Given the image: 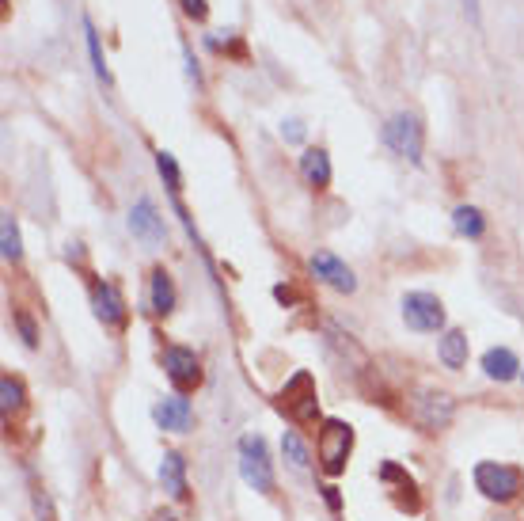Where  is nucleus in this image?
Masks as SVG:
<instances>
[{
    "instance_id": "aec40b11",
    "label": "nucleus",
    "mask_w": 524,
    "mask_h": 521,
    "mask_svg": "<svg viewBox=\"0 0 524 521\" xmlns=\"http://www.w3.org/2000/svg\"><path fill=\"white\" fill-rule=\"evenodd\" d=\"M452 229L460 232V236H468V240H479L487 232V217H483V210H475V206H456L452 210Z\"/></svg>"
},
{
    "instance_id": "412c9836",
    "label": "nucleus",
    "mask_w": 524,
    "mask_h": 521,
    "mask_svg": "<svg viewBox=\"0 0 524 521\" xmlns=\"http://www.w3.org/2000/svg\"><path fill=\"white\" fill-rule=\"evenodd\" d=\"M0 255H4V263H19V255H23V244H19V225L12 213H4L0 217Z\"/></svg>"
},
{
    "instance_id": "ddd939ff",
    "label": "nucleus",
    "mask_w": 524,
    "mask_h": 521,
    "mask_svg": "<svg viewBox=\"0 0 524 521\" xmlns=\"http://www.w3.org/2000/svg\"><path fill=\"white\" fill-rule=\"evenodd\" d=\"M152 419L164 426V430H187V426H190V404H187V396H179V392L164 396L160 404L152 407Z\"/></svg>"
},
{
    "instance_id": "6e6552de",
    "label": "nucleus",
    "mask_w": 524,
    "mask_h": 521,
    "mask_svg": "<svg viewBox=\"0 0 524 521\" xmlns=\"http://www.w3.org/2000/svg\"><path fill=\"white\" fill-rule=\"evenodd\" d=\"M130 232L141 240V244H149V248H160V244H164L168 229H164L160 210L152 206V198H137L130 206Z\"/></svg>"
},
{
    "instance_id": "39448f33",
    "label": "nucleus",
    "mask_w": 524,
    "mask_h": 521,
    "mask_svg": "<svg viewBox=\"0 0 524 521\" xmlns=\"http://www.w3.org/2000/svg\"><path fill=\"white\" fill-rule=\"evenodd\" d=\"M475 487L494 502L517 499V495H521V468H513V464H498V461L475 464Z\"/></svg>"
},
{
    "instance_id": "393cba45",
    "label": "nucleus",
    "mask_w": 524,
    "mask_h": 521,
    "mask_svg": "<svg viewBox=\"0 0 524 521\" xmlns=\"http://www.w3.org/2000/svg\"><path fill=\"white\" fill-rule=\"evenodd\" d=\"M179 4H183V12H187L194 23H202L209 16V4H206V0H179Z\"/></svg>"
},
{
    "instance_id": "dca6fc26",
    "label": "nucleus",
    "mask_w": 524,
    "mask_h": 521,
    "mask_svg": "<svg viewBox=\"0 0 524 521\" xmlns=\"http://www.w3.org/2000/svg\"><path fill=\"white\" fill-rule=\"evenodd\" d=\"M149 301H152V312L156 316H168L175 312V282H171V274L164 267H156L149 278Z\"/></svg>"
},
{
    "instance_id": "f03ea898",
    "label": "nucleus",
    "mask_w": 524,
    "mask_h": 521,
    "mask_svg": "<svg viewBox=\"0 0 524 521\" xmlns=\"http://www.w3.org/2000/svg\"><path fill=\"white\" fill-rule=\"evenodd\" d=\"M452 415H456V400L449 392H441V388H426V392H418L411 400V423L418 430H426V434L445 430L452 423Z\"/></svg>"
},
{
    "instance_id": "9b49d317",
    "label": "nucleus",
    "mask_w": 524,
    "mask_h": 521,
    "mask_svg": "<svg viewBox=\"0 0 524 521\" xmlns=\"http://www.w3.org/2000/svg\"><path fill=\"white\" fill-rule=\"evenodd\" d=\"M92 312L107 328H122L126 324V297L118 293L114 282H92Z\"/></svg>"
},
{
    "instance_id": "bb28decb",
    "label": "nucleus",
    "mask_w": 524,
    "mask_h": 521,
    "mask_svg": "<svg viewBox=\"0 0 524 521\" xmlns=\"http://www.w3.org/2000/svg\"><path fill=\"white\" fill-rule=\"evenodd\" d=\"M183 58H187V77L194 80V84H202V69H198V61L190 54V46H183Z\"/></svg>"
},
{
    "instance_id": "f8f14e48",
    "label": "nucleus",
    "mask_w": 524,
    "mask_h": 521,
    "mask_svg": "<svg viewBox=\"0 0 524 521\" xmlns=\"http://www.w3.org/2000/svg\"><path fill=\"white\" fill-rule=\"evenodd\" d=\"M300 179L312 187V191H327L331 187V156L327 149H304L300 153Z\"/></svg>"
},
{
    "instance_id": "5701e85b",
    "label": "nucleus",
    "mask_w": 524,
    "mask_h": 521,
    "mask_svg": "<svg viewBox=\"0 0 524 521\" xmlns=\"http://www.w3.org/2000/svg\"><path fill=\"white\" fill-rule=\"evenodd\" d=\"M156 168H160V175H164L168 191L179 194V187H183V172H179V164H175V156H171L168 149H160V153H156Z\"/></svg>"
},
{
    "instance_id": "7ed1b4c3",
    "label": "nucleus",
    "mask_w": 524,
    "mask_h": 521,
    "mask_svg": "<svg viewBox=\"0 0 524 521\" xmlns=\"http://www.w3.org/2000/svg\"><path fill=\"white\" fill-rule=\"evenodd\" d=\"M422 122L418 115H407V111H399L384 122V145L392 149L395 156H403V160H411V164H422Z\"/></svg>"
},
{
    "instance_id": "6ab92c4d",
    "label": "nucleus",
    "mask_w": 524,
    "mask_h": 521,
    "mask_svg": "<svg viewBox=\"0 0 524 521\" xmlns=\"http://www.w3.org/2000/svg\"><path fill=\"white\" fill-rule=\"evenodd\" d=\"M281 457H285V464L293 468V472H308V464H312V453H308V445L300 442V434L297 430H285L281 434Z\"/></svg>"
},
{
    "instance_id": "4468645a",
    "label": "nucleus",
    "mask_w": 524,
    "mask_h": 521,
    "mask_svg": "<svg viewBox=\"0 0 524 521\" xmlns=\"http://www.w3.org/2000/svg\"><path fill=\"white\" fill-rule=\"evenodd\" d=\"M160 483H164V491H168L171 499H187V461H183V453H164V461H160Z\"/></svg>"
},
{
    "instance_id": "1a4fd4ad",
    "label": "nucleus",
    "mask_w": 524,
    "mask_h": 521,
    "mask_svg": "<svg viewBox=\"0 0 524 521\" xmlns=\"http://www.w3.org/2000/svg\"><path fill=\"white\" fill-rule=\"evenodd\" d=\"M308 267H312V274H316L323 286H331V290H338V293H354L357 290L354 271H350L338 255H331V251H316V255L308 259Z\"/></svg>"
},
{
    "instance_id": "423d86ee",
    "label": "nucleus",
    "mask_w": 524,
    "mask_h": 521,
    "mask_svg": "<svg viewBox=\"0 0 524 521\" xmlns=\"http://www.w3.org/2000/svg\"><path fill=\"white\" fill-rule=\"evenodd\" d=\"M281 407L297 419V423H312L319 415V400H316V381L312 373H293V381L281 388Z\"/></svg>"
},
{
    "instance_id": "2eb2a0df",
    "label": "nucleus",
    "mask_w": 524,
    "mask_h": 521,
    "mask_svg": "<svg viewBox=\"0 0 524 521\" xmlns=\"http://www.w3.org/2000/svg\"><path fill=\"white\" fill-rule=\"evenodd\" d=\"M483 369H487L490 381H513L517 377V369H521V362H517V354L509 347H490L487 354H483Z\"/></svg>"
},
{
    "instance_id": "a878e982",
    "label": "nucleus",
    "mask_w": 524,
    "mask_h": 521,
    "mask_svg": "<svg viewBox=\"0 0 524 521\" xmlns=\"http://www.w3.org/2000/svg\"><path fill=\"white\" fill-rule=\"evenodd\" d=\"M281 137H285V141H293V145H297V141H304V122H300V118L281 122Z\"/></svg>"
},
{
    "instance_id": "b1692460",
    "label": "nucleus",
    "mask_w": 524,
    "mask_h": 521,
    "mask_svg": "<svg viewBox=\"0 0 524 521\" xmlns=\"http://www.w3.org/2000/svg\"><path fill=\"white\" fill-rule=\"evenodd\" d=\"M16 328H19V335H23V343H27V347H38V328H35V320H31L27 312H16Z\"/></svg>"
},
{
    "instance_id": "4be33fe9",
    "label": "nucleus",
    "mask_w": 524,
    "mask_h": 521,
    "mask_svg": "<svg viewBox=\"0 0 524 521\" xmlns=\"http://www.w3.org/2000/svg\"><path fill=\"white\" fill-rule=\"evenodd\" d=\"M0 407H4V415H12V411L23 407V385H19L12 373L0 377Z\"/></svg>"
},
{
    "instance_id": "20e7f679",
    "label": "nucleus",
    "mask_w": 524,
    "mask_h": 521,
    "mask_svg": "<svg viewBox=\"0 0 524 521\" xmlns=\"http://www.w3.org/2000/svg\"><path fill=\"white\" fill-rule=\"evenodd\" d=\"M240 476L247 487H255L262 495L274 491V468H270V453H266V442L259 434L240 438Z\"/></svg>"
},
{
    "instance_id": "f257e3e1",
    "label": "nucleus",
    "mask_w": 524,
    "mask_h": 521,
    "mask_svg": "<svg viewBox=\"0 0 524 521\" xmlns=\"http://www.w3.org/2000/svg\"><path fill=\"white\" fill-rule=\"evenodd\" d=\"M350 449H354V430L342 419H323V430H319V464L327 476H342L346 472V461H350Z\"/></svg>"
},
{
    "instance_id": "cd10ccee",
    "label": "nucleus",
    "mask_w": 524,
    "mask_h": 521,
    "mask_svg": "<svg viewBox=\"0 0 524 521\" xmlns=\"http://www.w3.org/2000/svg\"><path fill=\"white\" fill-rule=\"evenodd\" d=\"M464 16H468L475 27L483 23V8H479V0H464Z\"/></svg>"
},
{
    "instance_id": "c85d7f7f",
    "label": "nucleus",
    "mask_w": 524,
    "mask_h": 521,
    "mask_svg": "<svg viewBox=\"0 0 524 521\" xmlns=\"http://www.w3.org/2000/svg\"><path fill=\"white\" fill-rule=\"evenodd\" d=\"M156 521H175V518H171V514H160V518H156Z\"/></svg>"
},
{
    "instance_id": "a211bd4d",
    "label": "nucleus",
    "mask_w": 524,
    "mask_h": 521,
    "mask_svg": "<svg viewBox=\"0 0 524 521\" xmlns=\"http://www.w3.org/2000/svg\"><path fill=\"white\" fill-rule=\"evenodd\" d=\"M84 42H88V58H92V73L99 80H103V84H107V88H111V69H107V54H103V42H99V31H95V20L92 16H84Z\"/></svg>"
},
{
    "instance_id": "c756f323",
    "label": "nucleus",
    "mask_w": 524,
    "mask_h": 521,
    "mask_svg": "<svg viewBox=\"0 0 524 521\" xmlns=\"http://www.w3.org/2000/svg\"><path fill=\"white\" fill-rule=\"evenodd\" d=\"M521 381H524V373H521Z\"/></svg>"
},
{
    "instance_id": "9d476101",
    "label": "nucleus",
    "mask_w": 524,
    "mask_h": 521,
    "mask_svg": "<svg viewBox=\"0 0 524 521\" xmlns=\"http://www.w3.org/2000/svg\"><path fill=\"white\" fill-rule=\"evenodd\" d=\"M164 369H168L175 388H194L202 381V362L190 347H168L164 350Z\"/></svg>"
},
{
    "instance_id": "f3484780",
    "label": "nucleus",
    "mask_w": 524,
    "mask_h": 521,
    "mask_svg": "<svg viewBox=\"0 0 524 521\" xmlns=\"http://www.w3.org/2000/svg\"><path fill=\"white\" fill-rule=\"evenodd\" d=\"M437 358L445 362V369H464L468 366V335L464 331H445L437 343Z\"/></svg>"
},
{
    "instance_id": "0eeeda50",
    "label": "nucleus",
    "mask_w": 524,
    "mask_h": 521,
    "mask_svg": "<svg viewBox=\"0 0 524 521\" xmlns=\"http://www.w3.org/2000/svg\"><path fill=\"white\" fill-rule=\"evenodd\" d=\"M403 320L411 331H441L445 328V305L433 293H407L403 297Z\"/></svg>"
}]
</instances>
